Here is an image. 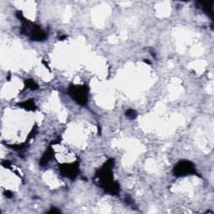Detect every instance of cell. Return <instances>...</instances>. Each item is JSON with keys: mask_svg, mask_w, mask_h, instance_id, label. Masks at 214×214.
I'll return each mask as SVG.
<instances>
[{"mask_svg": "<svg viewBox=\"0 0 214 214\" xmlns=\"http://www.w3.org/2000/svg\"><path fill=\"white\" fill-rule=\"evenodd\" d=\"M27 86L30 89H37V85L35 84V82L34 81V80H32V79H29L28 81H27Z\"/></svg>", "mask_w": 214, "mask_h": 214, "instance_id": "52a82bcc", "label": "cell"}, {"mask_svg": "<svg viewBox=\"0 0 214 214\" xmlns=\"http://www.w3.org/2000/svg\"><path fill=\"white\" fill-rule=\"evenodd\" d=\"M72 98L79 105H86L88 101V88L86 86H71L69 89Z\"/></svg>", "mask_w": 214, "mask_h": 214, "instance_id": "6da1fadb", "label": "cell"}, {"mask_svg": "<svg viewBox=\"0 0 214 214\" xmlns=\"http://www.w3.org/2000/svg\"><path fill=\"white\" fill-rule=\"evenodd\" d=\"M61 173L66 177L75 178L78 173V166H75L74 164L64 165L63 167H61Z\"/></svg>", "mask_w": 214, "mask_h": 214, "instance_id": "3957f363", "label": "cell"}, {"mask_svg": "<svg viewBox=\"0 0 214 214\" xmlns=\"http://www.w3.org/2000/svg\"><path fill=\"white\" fill-rule=\"evenodd\" d=\"M136 112L134 110H128L126 111V116L130 119H135L136 117Z\"/></svg>", "mask_w": 214, "mask_h": 214, "instance_id": "8992f818", "label": "cell"}, {"mask_svg": "<svg viewBox=\"0 0 214 214\" xmlns=\"http://www.w3.org/2000/svg\"><path fill=\"white\" fill-rule=\"evenodd\" d=\"M173 171L177 177H184L189 174L195 173V166L194 165L188 161H182L179 162L175 166Z\"/></svg>", "mask_w": 214, "mask_h": 214, "instance_id": "7a4b0ae2", "label": "cell"}, {"mask_svg": "<svg viewBox=\"0 0 214 214\" xmlns=\"http://www.w3.org/2000/svg\"><path fill=\"white\" fill-rule=\"evenodd\" d=\"M52 156H53V151L51 149L50 150H48L45 153H44V155L42 157V159H41V161H40V163L41 165H46L49 162H50V160L52 158Z\"/></svg>", "mask_w": 214, "mask_h": 214, "instance_id": "277c9868", "label": "cell"}, {"mask_svg": "<svg viewBox=\"0 0 214 214\" xmlns=\"http://www.w3.org/2000/svg\"><path fill=\"white\" fill-rule=\"evenodd\" d=\"M50 213H59V211L56 210V209H51L50 211Z\"/></svg>", "mask_w": 214, "mask_h": 214, "instance_id": "ba28073f", "label": "cell"}, {"mask_svg": "<svg viewBox=\"0 0 214 214\" xmlns=\"http://www.w3.org/2000/svg\"><path fill=\"white\" fill-rule=\"evenodd\" d=\"M21 106L23 107H24V108H26L27 110H34V108H35V103L32 100H27V101L22 103Z\"/></svg>", "mask_w": 214, "mask_h": 214, "instance_id": "5b68a950", "label": "cell"}]
</instances>
